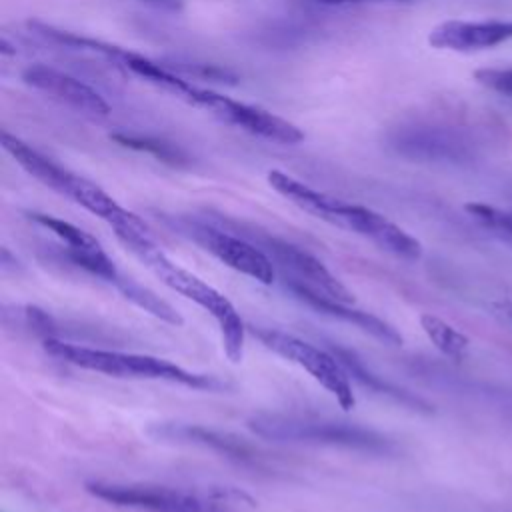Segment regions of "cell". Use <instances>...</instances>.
<instances>
[{"label":"cell","instance_id":"obj_3","mask_svg":"<svg viewBox=\"0 0 512 512\" xmlns=\"http://www.w3.org/2000/svg\"><path fill=\"white\" fill-rule=\"evenodd\" d=\"M246 426L256 436L272 442L338 446L368 454H392L396 450V444L376 430L324 418L258 412L246 420Z\"/></svg>","mask_w":512,"mask_h":512},{"label":"cell","instance_id":"obj_6","mask_svg":"<svg viewBox=\"0 0 512 512\" xmlns=\"http://www.w3.org/2000/svg\"><path fill=\"white\" fill-rule=\"evenodd\" d=\"M174 226L232 270L242 272L260 284H272L276 280V264L272 258L246 236L190 218H178L174 220Z\"/></svg>","mask_w":512,"mask_h":512},{"label":"cell","instance_id":"obj_8","mask_svg":"<svg viewBox=\"0 0 512 512\" xmlns=\"http://www.w3.org/2000/svg\"><path fill=\"white\" fill-rule=\"evenodd\" d=\"M86 490L92 496L122 508H136V510H150V512H216V504H210L190 492H182L166 486L88 482Z\"/></svg>","mask_w":512,"mask_h":512},{"label":"cell","instance_id":"obj_25","mask_svg":"<svg viewBox=\"0 0 512 512\" xmlns=\"http://www.w3.org/2000/svg\"><path fill=\"white\" fill-rule=\"evenodd\" d=\"M140 2H146L154 8H162V10H170V12H176L182 8V0H140Z\"/></svg>","mask_w":512,"mask_h":512},{"label":"cell","instance_id":"obj_4","mask_svg":"<svg viewBox=\"0 0 512 512\" xmlns=\"http://www.w3.org/2000/svg\"><path fill=\"white\" fill-rule=\"evenodd\" d=\"M2 148L20 164L32 178L42 182L46 188L58 192L60 196L70 198L90 214L102 218L110 224V228L128 226L138 222V216L124 206H120L108 192H104L98 184L86 180L70 172L68 168L56 164L18 136L10 132H2Z\"/></svg>","mask_w":512,"mask_h":512},{"label":"cell","instance_id":"obj_14","mask_svg":"<svg viewBox=\"0 0 512 512\" xmlns=\"http://www.w3.org/2000/svg\"><path fill=\"white\" fill-rule=\"evenodd\" d=\"M512 40V20H446L428 34V44L436 50L476 52Z\"/></svg>","mask_w":512,"mask_h":512},{"label":"cell","instance_id":"obj_24","mask_svg":"<svg viewBox=\"0 0 512 512\" xmlns=\"http://www.w3.org/2000/svg\"><path fill=\"white\" fill-rule=\"evenodd\" d=\"M24 320L28 324V328L42 336V340L46 338H58V328H56V322L54 318L42 310L40 306H34V304H26L24 306Z\"/></svg>","mask_w":512,"mask_h":512},{"label":"cell","instance_id":"obj_12","mask_svg":"<svg viewBox=\"0 0 512 512\" xmlns=\"http://www.w3.org/2000/svg\"><path fill=\"white\" fill-rule=\"evenodd\" d=\"M336 226L370 238L380 248L408 260H416L422 254V246L412 234L402 230L398 224H394L380 212H374L372 208L360 204H348L342 200Z\"/></svg>","mask_w":512,"mask_h":512},{"label":"cell","instance_id":"obj_13","mask_svg":"<svg viewBox=\"0 0 512 512\" xmlns=\"http://www.w3.org/2000/svg\"><path fill=\"white\" fill-rule=\"evenodd\" d=\"M282 284L296 300L304 302L312 310H316L320 314H326L330 318H338L342 322H350V324L362 328L364 332H368L370 336H374L376 340H380L384 344H392V346L402 344L400 332L392 324H388L386 320H382V318H378L370 312H364L360 308H354L346 302H338L334 298H328V296L320 294L318 290L310 288L308 284H304V282H300L292 276L282 274Z\"/></svg>","mask_w":512,"mask_h":512},{"label":"cell","instance_id":"obj_5","mask_svg":"<svg viewBox=\"0 0 512 512\" xmlns=\"http://www.w3.org/2000/svg\"><path fill=\"white\" fill-rule=\"evenodd\" d=\"M252 334L268 350L306 370L322 388H326L336 398L340 408L352 410L356 406L350 376L330 350H322L276 328H252Z\"/></svg>","mask_w":512,"mask_h":512},{"label":"cell","instance_id":"obj_19","mask_svg":"<svg viewBox=\"0 0 512 512\" xmlns=\"http://www.w3.org/2000/svg\"><path fill=\"white\" fill-rule=\"evenodd\" d=\"M112 286H114L126 300H130L132 304H136V306L142 308L144 312L152 314L154 318H158V320H162V322H166V324H172V326H182V324H184L182 316H180L168 302H164L156 292H152L150 288L138 284V282L132 280L130 276H126V274L120 272V276L114 280Z\"/></svg>","mask_w":512,"mask_h":512},{"label":"cell","instance_id":"obj_1","mask_svg":"<svg viewBox=\"0 0 512 512\" xmlns=\"http://www.w3.org/2000/svg\"><path fill=\"white\" fill-rule=\"evenodd\" d=\"M116 238L140 260L144 262L168 288L176 290L184 298L192 300L204 308L218 324L222 336V348L230 362L238 364L244 358L246 326L234 304L218 292L214 286L204 282L200 276L184 270L172 262L152 240L148 226H130L114 230Z\"/></svg>","mask_w":512,"mask_h":512},{"label":"cell","instance_id":"obj_11","mask_svg":"<svg viewBox=\"0 0 512 512\" xmlns=\"http://www.w3.org/2000/svg\"><path fill=\"white\" fill-rule=\"evenodd\" d=\"M22 82L30 88L48 94L50 98L88 116H108L110 104L100 92L72 74L56 70L46 64H30L20 74Z\"/></svg>","mask_w":512,"mask_h":512},{"label":"cell","instance_id":"obj_23","mask_svg":"<svg viewBox=\"0 0 512 512\" xmlns=\"http://www.w3.org/2000/svg\"><path fill=\"white\" fill-rule=\"evenodd\" d=\"M474 80L492 92L512 98V68H480L474 72Z\"/></svg>","mask_w":512,"mask_h":512},{"label":"cell","instance_id":"obj_22","mask_svg":"<svg viewBox=\"0 0 512 512\" xmlns=\"http://www.w3.org/2000/svg\"><path fill=\"white\" fill-rule=\"evenodd\" d=\"M464 210L486 230L512 244V210H502L482 202H468Z\"/></svg>","mask_w":512,"mask_h":512},{"label":"cell","instance_id":"obj_10","mask_svg":"<svg viewBox=\"0 0 512 512\" xmlns=\"http://www.w3.org/2000/svg\"><path fill=\"white\" fill-rule=\"evenodd\" d=\"M390 146L412 160L464 162L470 158V142L456 130L444 126H404L398 128Z\"/></svg>","mask_w":512,"mask_h":512},{"label":"cell","instance_id":"obj_17","mask_svg":"<svg viewBox=\"0 0 512 512\" xmlns=\"http://www.w3.org/2000/svg\"><path fill=\"white\" fill-rule=\"evenodd\" d=\"M268 184L286 200H290L292 204H296L300 210L330 222L336 226V218H338V210L342 200L334 198L326 192H320L304 182H300L298 178L282 172V170H270L268 172Z\"/></svg>","mask_w":512,"mask_h":512},{"label":"cell","instance_id":"obj_9","mask_svg":"<svg viewBox=\"0 0 512 512\" xmlns=\"http://www.w3.org/2000/svg\"><path fill=\"white\" fill-rule=\"evenodd\" d=\"M256 240H258V246L272 258V262L280 266L282 274L292 276L308 284L310 288L318 290L320 294L334 298L338 302H346V304L354 302L352 292L310 252L276 236L256 234Z\"/></svg>","mask_w":512,"mask_h":512},{"label":"cell","instance_id":"obj_7","mask_svg":"<svg viewBox=\"0 0 512 512\" xmlns=\"http://www.w3.org/2000/svg\"><path fill=\"white\" fill-rule=\"evenodd\" d=\"M196 108H202L212 116H216L218 120L268 142L300 144L304 140V132L296 124L276 116L266 108L234 100L210 88L200 90Z\"/></svg>","mask_w":512,"mask_h":512},{"label":"cell","instance_id":"obj_20","mask_svg":"<svg viewBox=\"0 0 512 512\" xmlns=\"http://www.w3.org/2000/svg\"><path fill=\"white\" fill-rule=\"evenodd\" d=\"M420 326L428 336V340L434 344V348L440 350L444 356L452 360H462L466 356L470 340L460 330L450 326L446 320L434 314H422Z\"/></svg>","mask_w":512,"mask_h":512},{"label":"cell","instance_id":"obj_26","mask_svg":"<svg viewBox=\"0 0 512 512\" xmlns=\"http://www.w3.org/2000/svg\"><path fill=\"white\" fill-rule=\"evenodd\" d=\"M322 4H358V2H372V0H318Z\"/></svg>","mask_w":512,"mask_h":512},{"label":"cell","instance_id":"obj_15","mask_svg":"<svg viewBox=\"0 0 512 512\" xmlns=\"http://www.w3.org/2000/svg\"><path fill=\"white\" fill-rule=\"evenodd\" d=\"M150 432L162 440L186 442V444L210 448L242 466H252V468L262 466L256 452L242 438L228 432L212 430L200 424H182V422H162V424H156Z\"/></svg>","mask_w":512,"mask_h":512},{"label":"cell","instance_id":"obj_16","mask_svg":"<svg viewBox=\"0 0 512 512\" xmlns=\"http://www.w3.org/2000/svg\"><path fill=\"white\" fill-rule=\"evenodd\" d=\"M28 218L58 236L66 244V256L70 262L88 274L100 278L114 266V260L104 252L100 242L72 222L42 212H28Z\"/></svg>","mask_w":512,"mask_h":512},{"label":"cell","instance_id":"obj_18","mask_svg":"<svg viewBox=\"0 0 512 512\" xmlns=\"http://www.w3.org/2000/svg\"><path fill=\"white\" fill-rule=\"evenodd\" d=\"M328 350H330V352L336 356V360L344 366V370L348 372V376H350L352 380H356L360 386L368 388L370 392H376V394H380V396H386V398H390V400H394V402H398V404H402V406H406V408H412V410H430V406H428L422 398L414 396L412 392H408V390H404V388H398L396 384H392V382L384 380L382 376H378L376 372H372V370L358 358V354H356L354 350H350V348H346V346H340V344H330Z\"/></svg>","mask_w":512,"mask_h":512},{"label":"cell","instance_id":"obj_21","mask_svg":"<svg viewBox=\"0 0 512 512\" xmlns=\"http://www.w3.org/2000/svg\"><path fill=\"white\" fill-rule=\"evenodd\" d=\"M110 140H114L116 144L136 150V152H146L150 156H154L156 160L170 164V166H186L190 160L188 156L174 144L164 142L160 138L154 136H142V134H130V132H114L110 134Z\"/></svg>","mask_w":512,"mask_h":512},{"label":"cell","instance_id":"obj_2","mask_svg":"<svg viewBox=\"0 0 512 512\" xmlns=\"http://www.w3.org/2000/svg\"><path fill=\"white\" fill-rule=\"evenodd\" d=\"M42 346L56 360H62L66 364H72L84 370L100 372L106 376L166 380V382L182 384L196 390H208V392H220L228 388V384L216 376L190 372L170 360L148 356V354H126L116 350L88 348V346L64 342L60 338H46Z\"/></svg>","mask_w":512,"mask_h":512}]
</instances>
